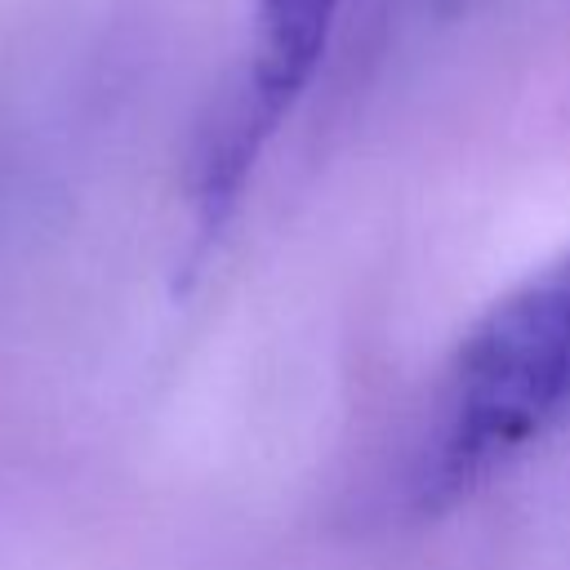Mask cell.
<instances>
[{
  "mask_svg": "<svg viewBox=\"0 0 570 570\" xmlns=\"http://www.w3.org/2000/svg\"><path fill=\"white\" fill-rule=\"evenodd\" d=\"M570 432V249L490 298L436 365L401 459V503L450 512Z\"/></svg>",
  "mask_w": 570,
  "mask_h": 570,
  "instance_id": "obj_1",
  "label": "cell"
},
{
  "mask_svg": "<svg viewBox=\"0 0 570 570\" xmlns=\"http://www.w3.org/2000/svg\"><path fill=\"white\" fill-rule=\"evenodd\" d=\"M352 0H254L245 49L205 107L187 151V214L196 245L223 232L276 134L307 98Z\"/></svg>",
  "mask_w": 570,
  "mask_h": 570,
  "instance_id": "obj_2",
  "label": "cell"
}]
</instances>
